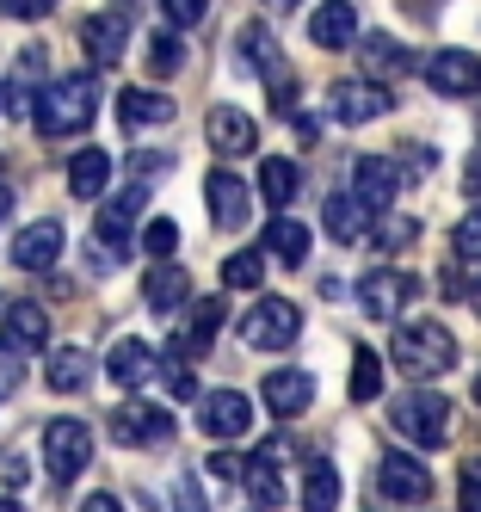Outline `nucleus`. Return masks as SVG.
Returning <instances> with one entry per match:
<instances>
[{
  "mask_svg": "<svg viewBox=\"0 0 481 512\" xmlns=\"http://www.w3.org/2000/svg\"><path fill=\"white\" fill-rule=\"evenodd\" d=\"M259 278H266V247H241L222 260V284L229 290H259Z\"/></svg>",
  "mask_w": 481,
  "mask_h": 512,
  "instance_id": "473e14b6",
  "label": "nucleus"
},
{
  "mask_svg": "<svg viewBox=\"0 0 481 512\" xmlns=\"http://www.w3.org/2000/svg\"><path fill=\"white\" fill-rule=\"evenodd\" d=\"M142 247H148V260H173V253H179V223H173V216L142 223Z\"/></svg>",
  "mask_w": 481,
  "mask_h": 512,
  "instance_id": "f704fd0d",
  "label": "nucleus"
},
{
  "mask_svg": "<svg viewBox=\"0 0 481 512\" xmlns=\"http://www.w3.org/2000/svg\"><path fill=\"white\" fill-rule=\"evenodd\" d=\"M216 327H222V297H210V303H192V321H185V334L173 340V352H179V358L204 352V346L216 340Z\"/></svg>",
  "mask_w": 481,
  "mask_h": 512,
  "instance_id": "2f4dec72",
  "label": "nucleus"
},
{
  "mask_svg": "<svg viewBox=\"0 0 481 512\" xmlns=\"http://www.w3.org/2000/svg\"><path fill=\"white\" fill-rule=\"evenodd\" d=\"M370 216H377V210H370L358 192H333V198H327V210H321V223H327V235H333V241H346V247H352V241H364V235H370Z\"/></svg>",
  "mask_w": 481,
  "mask_h": 512,
  "instance_id": "412c9836",
  "label": "nucleus"
},
{
  "mask_svg": "<svg viewBox=\"0 0 481 512\" xmlns=\"http://www.w3.org/2000/svg\"><path fill=\"white\" fill-rule=\"evenodd\" d=\"M44 463L56 482H74L93 463V426L87 420H50L44 426Z\"/></svg>",
  "mask_w": 481,
  "mask_h": 512,
  "instance_id": "0eeeda50",
  "label": "nucleus"
},
{
  "mask_svg": "<svg viewBox=\"0 0 481 512\" xmlns=\"http://www.w3.org/2000/svg\"><path fill=\"white\" fill-rule=\"evenodd\" d=\"M457 260H481V204L457 223Z\"/></svg>",
  "mask_w": 481,
  "mask_h": 512,
  "instance_id": "58836bf2",
  "label": "nucleus"
},
{
  "mask_svg": "<svg viewBox=\"0 0 481 512\" xmlns=\"http://www.w3.org/2000/svg\"><path fill=\"white\" fill-rule=\"evenodd\" d=\"M475 401H481V377H475Z\"/></svg>",
  "mask_w": 481,
  "mask_h": 512,
  "instance_id": "4d7b16f0",
  "label": "nucleus"
},
{
  "mask_svg": "<svg viewBox=\"0 0 481 512\" xmlns=\"http://www.w3.org/2000/svg\"><path fill=\"white\" fill-rule=\"evenodd\" d=\"M457 506L463 512H481V457L463 463V488H457Z\"/></svg>",
  "mask_w": 481,
  "mask_h": 512,
  "instance_id": "a19ab883",
  "label": "nucleus"
},
{
  "mask_svg": "<svg viewBox=\"0 0 481 512\" xmlns=\"http://www.w3.org/2000/svg\"><path fill=\"white\" fill-rule=\"evenodd\" d=\"M463 192H469V198H481V149L463 161Z\"/></svg>",
  "mask_w": 481,
  "mask_h": 512,
  "instance_id": "8fccbe9b",
  "label": "nucleus"
},
{
  "mask_svg": "<svg viewBox=\"0 0 481 512\" xmlns=\"http://www.w3.org/2000/svg\"><path fill=\"white\" fill-rule=\"evenodd\" d=\"M296 192H303V167H296V161H284V155H266V161H259V198H266L272 210L296 204Z\"/></svg>",
  "mask_w": 481,
  "mask_h": 512,
  "instance_id": "bb28decb",
  "label": "nucleus"
},
{
  "mask_svg": "<svg viewBox=\"0 0 481 512\" xmlns=\"http://www.w3.org/2000/svg\"><path fill=\"white\" fill-rule=\"evenodd\" d=\"M204 136H210V149H216V155H229V161H241V155L259 149V124L241 112V105H210Z\"/></svg>",
  "mask_w": 481,
  "mask_h": 512,
  "instance_id": "4468645a",
  "label": "nucleus"
},
{
  "mask_svg": "<svg viewBox=\"0 0 481 512\" xmlns=\"http://www.w3.org/2000/svg\"><path fill=\"white\" fill-rule=\"evenodd\" d=\"M161 13H167L173 31H192V25L204 19V0H161Z\"/></svg>",
  "mask_w": 481,
  "mask_h": 512,
  "instance_id": "ea45409f",
  "label": "nucleus"
},
{
  "mask_svg": "<svg viewBox=\"0 0 481 512\" xmlns=\"http://www.w3.org/2000/svg\"><path fill=\"white\" fill-rule=\"evenodd\" d=\"M31 482V463L19 457V451H7V457H0V488H7V494H19Z\"/></svg>",
  "mask_w": 481,
  "mask_h": 512,
  "instance_id": "79ce46f5",
  "label": "nucleus"
},
{
  "mask_svg": "<svg viewBox=\"0 0 481 512\" xmlns=\"http://www.w3.org/2000/svg\"><path fill=\"white\" fill-rule=\"evenodd\" d=\"M377 488H383V500L420 506V500L432 494V475H426V463H420V457H407V451H389V457L377 463Z\"/></svg>",
  "mask_w": 481,
  "mask_h": 512,
  "instance_id": "2eb2a0df",
  "label": "nucleus"
},
{
  "mask_svg": "<svg viewBox=\"0 0 481 512\" xmlns=\"http://www.w3.org/2000/svg\"><path fill=\"white\" fill-rule=\"evenodd\" d=\"M389 105H395V99H389L383 81H333V93H327V112L340 118V124H352V130L370 124V118H383Z\"/></svg>",
  "mask_w": 481,
  "mask_h": 512,
  "instance_id": "f8f14e48",
  "label": "nucleus"
},
{
  "mask_svg": "<svg viewBox=\"0 0 481 512\" xmlns=\"http://www.w3.org/2000/svg\"><path fill=\"white\" fill-rule=\"evenodd\" d=\"M44 383H50L56 395H81V389L93 383V352H87V346H56L50 364H44Z\"/></svg>",
  "mask_w": 481,
  "mask_h": 512,
  "instance_id": "5701e85b",
  "label": "nucleus"
},
{
  "mask_svg": "<svg viewBox=\"0 0 481 512\" xmlns=\"http://www.w3.org/2000/svg\"><path fill=\"white\" fill-rule=\"evenodd\" d=\"M173 512H204V494H198V475H179V482H173Z\"/></svg>",
  "mask_w": 481,
  "mask_h": 512,
  "instance_id": "c03bdc74",
  "label": "nucleus"
},
{
  "mask_svg": "<svg viewBox=\"0 0 481 512\" xmlns=\"http://www.w3.org/2000/svg\"><path fill=\"white\" fill-rule=\"evenodd\" d=\"M0 340L19 346V352H44L50 346V315H44V303H13L7 315H0Z\"/></svg>",
  "mask_w": 481,
  "mask_h": 512,
  "instance_id": "aec40b11",
  "label": "nucleus"
},
{
  "mask_svg": "<svg viewBox=\"0 0 481 512\" xmlns=\"http://www.w3.org/2000/svg\"><path fill=\"white\" fill-rule=\"evenodd\" d=\"M377 395H383V358L358 346L352 352V401H377Z\"/></svg>",
  "mask_w": 481,
  "mask_h": 512,
  "instance_id": "72a5a7b5",
  "label": "nucleus"
},
{
  "mask_svg": "<svg viewBox=\"0 0 481 512\" xmlns=\"http://www.w3.org/2000/svg\"><path fill=\"white\" fill-rule=\"evenodd\" d=\"M333 506H340V469L327 457H315L303 469V512H333Z\"/></svg>",
  "mask_w": 481,
  "mask_h": 512,
  "instance_id": "7c9ffc66",
  "label": "nucleus"
},
{
  "mask_svg": "<svg viewBox=\"0 0 481 512\" xmlns=\"http://www.w3.org/2000/svg\"><path fill=\"white\" fill-rule=\"evenodd\" d=\"M0 512H19V500H13V494H0Z\"/></svg>",
  "mask_w": 481,
  "mask_h": 512,
  "instance_id": "5fc2aeb1",
  "label": "nucleus"
},
{
  "mask_svg": "<svg viewBox=\"0 0 481 512\" xmlns=\"http://www.w3.org/2000/svg\"><path fill=\"white\" fill-rule=\"evenodd\" d=\"M253 512H266V506H253Z\"/></svg>",
  "mask_w": 481,
  "mask_h": 512,
  "instance_id": "13d9d810",
  "label": "nucleus"
},
{
  "mask_svg": "<svg viewBox=\"0 0 481 512\" xmlns=\"http://www.w3.org/2000/svg\"><path fill=\"white\" fill-rule=\"evenodd\" d=\"M105 377L118 383V389H142V383L161 377V352L148 346V340H118L111 358H105Z\"/></svg>",
  "mask_w": 481,
  "mask_h": 512,
  "instance_id": "dca6fc26",
  "label": "nucleus"
},
{
  "mask_svg": "<svg viewBox=\"0 0 481 512\" xmlns=\"http://www.w3.org/2000/svg\"><path fill=\"white\" fill-rule=\"evenodd\" d=\"M118 118H124V130H167V124L179 118V105H173L167 93L130 87V93H118Z\"/></svg>",
  "mask_w": 481,
  "mask_h": 512,
  "instance_id": "4be33fe9",
  "label": "nucleus"
},
{
  "mask_svg": "<svg viewBox=\"0 0 481 512\" xmlns=\"http://www.w3.org/2000/svg\"><path fill=\"white\" fill-rule=\"evenodd\" d=\"M105 186H111V155L105 149H81L68 161V192L74 198H99Z\"/></svg>",
  "mask_w": 481,
  "mask_h": 512,
  "instance_id": "c756f323",
  "label": "nucleus"
},
{
  "mask_svg": "<svg viewBox=\"0 0 481 512\" xmlns=\"http://www.w3.org/2000/svg\"><path fill=\"white\" fill-rule=\"evenodd\" d=\"M142 204H148V179H130V186L111 198L105 210H99V223H93V235H99V253H111V260H124L130 253V241H136V216H142Z\"/></svg>",
  "mask_w": 481,
  "mask_h": 512,
  "instance_id": "423d86ee",
  "label": "nucleus"
},
{
  "mask_svg": "<svg viewBox=\"0 0 481 512\" xmlns=\"http://www.w3.org/2000/svg\"><path fill=\"white\" fill-rule=\"evenodd\" d=\"M352 192H358L370 210H389L395 192H401V167L383 161V155H358V167H352Z\"/></svg>",
  "mask_w": 481,
  "mask_h": 512,
  "instance_id": "f3484780",
  "label": "nucleus"
},
{
  "mask_svg": "<svg viewBox=\"0 0 481 512\" xmlns=\"http://www.w3.org/2000/svg\"><path fill=\"white\" fill-rule=\"evenodd\" d=\"M179 62H185V50H179V31H155V38H148V68H155V75H173Z\"/></svg>",
  "mask_w": 481,
  "mask_h": 512,
  "instance_id": "c9c22d12",
  "label": "nucleus"
},
{
  "mask_svg": "<svg viewBox=\"0 0 481 512\" xmlns=\"http://www.w3.org/2000/svg\"><path fill=\"white\" fill-rule=\"evenodd\" d=\"M358 50H364V62H370V68H407V62H414L395 38H358Z\"/></svg>",
  "mask_w": 481,
  "mask_h": 512,
  "instance_id": "e433bc0d",
  "label": "nucleus"
},
{
  "mask_svg": "<svg viewBox=\"0 0 481 512\" xmlns=\"http://www.w3.org/2000/svg\"><path fill=\"white\" fill-rule=\"evenodd\" d=\"M259 395H266V408L278 414V420H296L315 401V377L309 371H272L266 383H259Z\"/></svg>",
  "mask_w": 481,
  "mask_h": 512,
  "instance_id": "6ab92c4d",
  "label": "nucleus"
},
{
  "mask_svg": "<svg viewBox=\"0 0 481 512\" xmlns=\"http://www.w3.org/2000/svg\"><path fill=\"white\" fill-rule=\"evenodd\" d=\"M204 210H210V223H216V229H247V210H253L247 179L229 173V167H216V173L204 179Z\"/></svg>",
  "mask_w": 481,
  "mask_h": 512,
  "instance_id": "9b49d317",
  "label": "nucleus"
},
{
  "mask_svg": "<svg viewBox=\"0 0 481 512\" xmlns=\"http://www.w3.org/2000/svg\"><path fill=\"white\" fill-rule=\"evenodd\" d=\"M19 377H25V352H19V346H7V340H0V401H13Z\"/></svg>",
  "mask_w": 481,
  "mask_h": 512,
  "instance_id": "4c0bfd02",
  "label": "nucleus"
},
{
  "mask_svg": "<svg viewBox=\"0 0 481 512\" xmlns=\"http://www.w3.org/2000/svg\"><path fill=\"white\" fill-rule=\"evenodd\" d=\"M161 377H167V389H173L179 401H192V395H198V377H192V371H185V364H179V358H173V364H161Z\"/></svg>",
  "mask_w": 481,
  "mask_h": 512,
  "instance_id": "a18cd8bd",
  "label": "nucleus"
},
{
  "mask_svg": "<svg viewBox=\"0 0 481 512\" xmlns=\"http://www.w3.org/2000/svg\"><path fill=\"white\" fill-rule=\"evenodd\" d=\"M266 7H272V13H290V7H303V0H266Z\"/></svg>",
  "mask_w": 481,
  "mask_h": 512,
  "instance_id": "864d4df0",
  "label": "nucleus"
},
{
  "mask_svg": "<svg viewBox=\"0 0 481 512\" xmlns=\"http://www.w3.org/2000/svg\"><path fill=\"white\" fill-rule=\"evenodd\" d=\"M167 438H173V414L167 408H142V401H130V408L111 414V445L142 451V445H167Z\"/></svg>",
  "mask_w": 481,
  "mask_h": 512,
  "instance_id": "ddd939ff",
  "label": "nucleus"
},
{
  "mask_svg": "<svg viewBox=\"0 0 481 512\" xmlns=\"http://www.w3.org/2000/svg\"><path fill=\"white\" fill-rule=\"evenodd\" d=\"M389 358L407 377H444L457 364V340H451L444 321H401L395 340H389Z\"/></svg>",
  "mask_w": 481,
  "mask_h": 512,
  "instance_id": "f03ea898",
  "label": "nucleus"
},
{
  "mask_svg": "<svg viewBox=\"0 0 481 512\" xmlns=\"http://www.w3.org/2000/svg\"><path fill=\"white\" fill-rule=\"evenodd\" d=\"M185 297H192V272H185V266H173V260H155V272L142 278V303L167 315V309H179Z\"/></svg>",
  "mask_w": 481,
  "mask_h": 512,
  "instance_id": "393cba45",
  "label": "nucleus"
},
{
  "mask_svg": "<svg viewBox=\"0 0 481 512\" xmlns=\"http://www.w3.org/2000/svg\"><path fill=\"white\" fill-rule=\"evenodd\" d=\"M309 38H315L321 50H346V44H358V13L346 7V0H327V7L309 13Z\"/></svg>",
  "mask_w": 481,
  "mask_h": 512,
  "instance_id": "b1692460",
  "label": "nucleus"
},
{
  "mask_svg": "<svg viewBox=\"0 0 481 512\" xmlns=\"http://www.w3.org/2000/svg\"><path fill=\"white\" fill-rule=\"evenodd\" d=\"M0 7H7L13 19H50V13H56V0H0Z\"/></svg>",
  "mask_w": 481,
  "mask_h": 512,
  "instance_id": "de8ad7c7",
  "label": "nucleus"
},
{
  "mask_svg": "<svg viewBox=\"0 0 481 512\" xmlns=\"http://www.w3.org/2000/svg\"><path fill=\"white\" fill-rule=\"evenodd\" d=\"M13 216V186H0V223Z\"/></svg>",
  "mask_w": 481,
  "mask_h": 512,
  "instance_id": "603ef678",
  "label": "nucleus"
},
{
  "mask_svg": "<svg viewBox=\"0 0 481 512\" xmlns=\"http://www.w3.org/2000/svg\"><path fill=\"white\" fill-rule=\"evenodd\" d=\"M389 426L407 438V445H420V451H438L444 438H451V401H444L438 389H407V395H395V408H389Z\"/></svg>",
  "mask_w": 481,
  "mask_h": 512,
  "instance_id": "7ed1b4c3",
  "label": "nucleus"
},
{
  "mask_svg": "<svg viewBox=\"0 0 481 512\" xmlns=\"http://www.w3.org/2000/svg\"><path fill=\"white\" fill-rule=\"evenodd\" d=\"M235 50H241V62L253 68V75H266L278 112H296V75H290V62H284V50H278L272 31H266V25H241Z\"/></svg>",
  "mask_w": 481,
  "mask_h": 512,
  "instance_id": "20e7f679",
  "label": "nucleus"
},
{
  "mask_svg": "<svg viewBox=\"0 0 481 512\" xmlns=\"http://www.w3.org/2000/svg\"><path fill=\"white\" fill-rule=\"evenodd\" d=\"M167 167H173V155H155V149H142V155L130 161V173H142V179H148V173H167Z\"/></svg>",
  "mask_w": 481,
  "mask_h": 512,
  "instance_id": "09e8293b",
  "label": "nucleus"
},
{
  "mask_svg": "<svg viewBox=\"0 0 481 512\" xmlns=\"http://www.w3.org/2000/svg\"><path fill=\"white\" fill-rule=\"evenodd\" d=\"M241 334L253 352H290L296 334H303V309H296L290 297H259L241 321Z\"/></svg>",
  "mask_w": 481,
  "mask_h": 512,
  "instance_id": "39448f33",
  "label": "nucleus"
},
{
  "mask_svg": "<svg viewBox=\"0 0 481 512\" xmlns=\"http://www.w3.org/2000/svg\"><path fill=\"white\" fill-rule=\"evenodd\" d=\"M210 482H247V463H241V457H229V451L210 457Z\"/></svg>",
  "mask_w": 481,
  "mask_h": 512,
  "instance_id": "49530a36",
  "label": "nucleus"
},
{
  "mask_svg": "<svg viewBox=\"0 0 481 512\" xmlns=\"http://www.w3.org/2000/svg\"><path fill=\"white\" fill-rule=\"evenodd\" d=\"M414 290H420V278H414V272H401V266H377V272H364V278H358V303H364V315L395 321L407 303H414Z\"/></svg>",
  "mask_w": 481,
  "mask_h": 512,
  "instance_id": "6e6552de",
  "label": "nucleus"
},
{
  "mask_svg": "<svg viewBox=\"0 0 481 512\" xmlns=\"http://www.w3.org/2000/svg\"><path fill=\"white\" fill-rule=\"evenodd\" d=\"M81 44H87V56H93V68H118V56H124V19H111V13H93L87 25H81Z\"/></svg>",
  "mask_w": 481,
  "mask_h": 512,
  "instance_id": "a878e982",
  "label": "nucleus"
},
{
  "mask_svg": "<svg viewBox=\"0 0 481 512\" xmlns=\"http://www.w3.org/2000/svg\"><path fill=\"white\" fill-rule=\"evenodd\" d=\"M62 260V223H31L13 235V266L19 272H50Z\"/></svg>",
  "mask_w": 481,
  "mask_h": 512,
  "instance_id": "a211bd4d",
  "label": "nucleus"
},
{
  "mask_svg": "<svg viewBox=\"0 0 481 512\" xmlns=\"http://www.w3.org/2000/svg\"><path fill=\"white\" fill-rule=\"evenodd\" d=\"M198 426H204V438H241L247 426H253V401L241 395V389H210V395H198Z\"/></svg>",
  "mask_w": 481,
  "mask_h": 512,
  "instance_id": "9d476101",
  "label": "nucleus"
},
{
  "mask_svg": "<svg viewBox=\"0 0 481 512\" xmlns=\"http://www.w3.org/2000/svg\"><path fill=\"white\" fill-rule=\"evenodd\" d=\"M278 457H284V438H272V445L247 463V488H253V500L266 506V512H272V506H284V475H278Z\"/></svg>",
  "mask_w": 481,
  "mask_h": 512,
  "instance_id": "cd10ccee",
  "label": "nucleus"
},
{
  "mask_svg": "<svg viewBox=\"0 0 481 512\" xmlns=\"http://www.w3.org/2000/svg\"><path fill=\"white\" fill-rule=\"evenodd\" d=\"M414 235H420V223H414V216H389V223H383V247H414Z\"/></svg>",
  "mask_w": 481,
  "mask_h": 512,
  "instance_id": "37998d69",
  "label": "nucleus"
},
{
  "mask_svg": "<svg viewBox=\"0 0 481 512\" xmlns=\"http://www.w3.org/2000/svg\"><path fill=\"white\" fill-rule=\"evenodd\" d=\"M426 87L444 93V99L481 93V56H475V50H432V56H426Z\"/></svg>",
  "mask_w": 481,
  "mask_h": 512,
  "instance_id": "1a4fd4ad",
  "label": "nucleus"
},
{
  "mask_svg": "<svg viewBox=\"0 0 481 512\" xmlns=\"http://www.w3.org/2000/svg\"><path fill=\"white\" fill-rule=\"evenodd\" d=\"M469 303H475V315H481V290H475V297H469Z\"/></svg>",
  "mask_w": 481,
  "mask_h": 512,
  "instance_id": "6e6d98bb",
  "label": "nucleus"
},
{
  "mask_svg": "<svg viewBox=\"0 0 481 512\" xmlns=\"http://www.w3.org/2000/svg\"><path fill=\"white\" fill-rule=\"evenodd\" d=\"M266 253L284 266H303L309 260V223H296V216H272L266 223Z\"/></svg>",
  "mask_w": 481,
  "mask_h": 512,
  "instance_id": "c85d7f7f",
  "label": "nucleus"
},
{
  "mask_svg": "<svg viewBox=\"0 0 481 512\" xmlns=\"http://www.w3.org/2000/svg\"><path fill=\"white\" fill-rule=\"evenodd\" d=\"M93 112H99V81L93 75H62V81H50L44 93H37V130L44 136H81L87 124H93Z\"/></svg>",
  "mask_w": 481,
  "mask_h": 512,
  "instance_id": "f257e3e1",
  "label": "nucleus"
},
{
  "mask_svg": "<svg viewBox=\"0 0 481 512\" xmlns=\"http://www.w3.org/2000/svg\"><path fill=\"white\" fill-rule=\"evenodd\" d=\"M81 512H124V500H118V494H87Z\"/></svg>",
  "mask_w": 481,
  "mask_h": 512,
  "instance_id": "3c124183",
  "label": "nucleus"
}]
</instances>
